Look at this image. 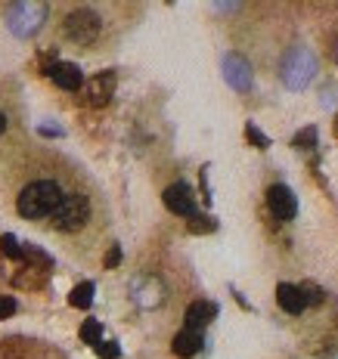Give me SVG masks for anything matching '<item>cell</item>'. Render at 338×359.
Masks as SVG:
<instances>
[{
  "label": "cell",
  "instance_id": "obj_5",
  "mask_svg": "<svg viewBox=\"0 0 338 359\" xmlns=\"http://www.w3.org/2000/svg\"><path fill=\"white\" fill-rule=\"evenodd\" d=\"M100 31H103V19L96 16L90 6H78V10H72L69 16H65V22H63V34L69 37L72 43H78V47H90V43H96Z\"/></svg>",
  "mask_w": 338,
  "mask_h": 359
},
{
  "label": "cell",
  "instance_id": "obj_21",
  "mask_svg": "<svg viewBox=\"0 0 338 359\" xmlns=\"http://www.w3.org/2000/svg\"><path fill=\"white\" fill-rule=\"evenodd\" d=\"M187 229L193 235H208V232H214V229H218V220H214V217H202V214H196L193 220L187 223Z\"/></svg>",
  "mask_w": 338,
  "mask_h": 359
},
{
  "label": "cell",
  "instance_id": "obj_31",
  "mask_svg": "<svg viewBox=\"0 0 338 359\" xmlns=\"http://www.w3.org/2000/svg\"><path fill=\"white\" fill-rule=\"evenodd\" d=\"M332 56H335V62H338V37H335V47H332Z\"/></svg>",
  "mask_w": 338,
  "mask_h": 359
},
{
  "label": "cell",
  "instance_id": "obj_9",
  "mask_svg": "<svg viewBox=\"0 0 338 359\" xmlns=\"http://www.w3.org/2000/svg\"><path fill=\"white\" fill-rule=\"evenodd\" d=\"M115 84H118L115 72H100L96 78H90L87 84H84V102L94 105V109L109 105L112 102V96H115Z\"/></svg>",
  "mask_w": 338,
  "mask_h": 359
},
{
  "label": "cell",
  "instance_id": "obj_7",
  "mask_svg": "<svg viewBox=\"0 0 338 359\" xmlns=\"http://www.w3.org/2000/svg\"><path fill=\"white\" fill-rule=\"evenodd\" d=\"M220 68H224V80L236 93H249L251 90V84H255V72H251V62L245 59L242 53H226L224 62H220Z\"/></svg>",
  "mask_w": 338,
  "mask_h": 359
},
{
  "label": "cell",
  "instance_id": "obj_16",
  "mask_svg": "<svg viewBox=\"0 0 338 359\" xmlns=\"http://www.w3.org/2000/svg\"><path fill=\"white\" fill-rule=\"evenodd\" d=\"M22 263H28V266H41V270H53V257L44 251V248H38V245H22Z\"/></svg>",
  "mask_w": 338,
  "mask_h": 359
},
{
  "label": "cell",
  "instance_id": "obj_13",
  "mask_svg": "<svg viewBox=\"0 0 338 359\" xmlns=\"http://www.w3.org/2000/svg\"><path fill=\"white\" fill-rule=\"evenodd\" d=\"M202 331H193V328H183V331L174 334V340H171V350H174V356L180 359H193L196 353L202 350Z\"/></svg>",
  "mask_w": 338,
  "mask_h": 359
},
{
  "label": "cell",
  "instance_id": "obj_15",
  "mask_svg": "<svg viewBox=\"0 0 338 359\" xmlns=\"http://www.w3.org/2000/svg\"><path fill=\"white\" fill-rule=\"evenodd\" d=\"M276 303H279L286 313H292V316H298V313H304V294H301V288L298 285H288V282H279L276 285Z\"/></svg>",
  "mask_w": 338,
  "mask_h": 359
},
{
  "label": "cell",
  "instance_id": "obj_3",
  "mask_svg": "<svg viewBox=\"0 0 338 359\" xmlns=\"http://www.w3.org/2000/svg\"><path fill=\"white\" fill-rule=\"evenodd\" d=\"M47 12H50V6L41 3V0H19L7 10V28L16 37H34L44 28Z\"/></svg>",
  "mask_w": 338,
  "mask_h": 359
},
{
  "label": "cell",
  "instance_id": "obj_22",
  "mask_svg": "<svg viewBox=\"0 0 338 359\" xmlns=\"http://www.w3.org/2000/svg\"><path fill=\"white\" fill-rule=\"evenodd\" d=\"M81 340H84V344H100V340H103V325H100V319H87V322H84V325H81Z\"/></svg>",
  "mask_w": 338,
  "mask_h": 359
},
{
  "label": "cell",
  "instance_id": "obj_18",
  "mask_svg": "<svg viewBox=\"0 0 338 359\" xmlns=\"http://www.w3.org/2000/svg\"><path fill=\"white\" fill-rule=\"evenodd\" d=\"M292 149H298V152H313V149H317V127L298 130V133L292 136Z\"/></svg>",
  "mask_w": 338,
  "mask_h": 359
},
{
  "label": "cell",
  "instance_id": "obj_26",
  "mask_svg": "<svg viewBox=\"0 0 338 359\" xmlns=\"http://www.w3.org/2000/svg\"><path fill=\"white\" fill-rule=\"evenodd\" d=\"M16 307H19V303H16L10 294H0V322H3V319H10V316L16 313Z\"/></svg>",
  "mask_w": 338,
  "mask_h": 359
},
{
  "label": "cell",
  "instance_id": "obj_14",
  "mask_svg": "<svg viewBox=\"0 0 338 359\" xmlns=\"http://www.w3.org/2000/svg\"><path fill=\"white\" fill-rule=\"evenodd\" d=\"M218 316V303H211V301H196V303H189L187 307V328H193V331H202V328L208 325V322Z\"/></svg>",
  "mask_w": 338,
  "mask_h": 359
},
{
  "label": "cell",
  "instance_id": "obj_25",
  "mask_svg": "<svg viewBox=\"0 0 338 359\" xmlns=\"http://www.w3.org/2000/svg\"><path fill=\"white\" fill-rule=\"evenodd\" d=\"M121 266V245H109L106 257H103V270H118Z\"/></svg>",
  "mask_w": 338,
  "mask_h": 359
},
{
  "label": "cell",
  "instance_id": "obj_4",
  "mask_svg": "<svg viewBox=\"0 0 338 359\" xmlns=\"http://www.w3.org/2000/svg\"><path fill=\"white\" fill-rule=\"evenodd\" d=\"M87 220H90V198L84 192H65L59 208L50 217L53 229H59V232H78V229L87 226Z\"/></svg>",
  "mask_w": 338,
  "mask_h": 359
},
{
  "label": "cell",
  "instance_id": "obj_8",
  "mask_svg": "<svg viewBox=\"0 0 338 359\" xmlns=\"http://www.w3.org/2000/svg\"><path fill=\"white\" fill-rule=\"evenodd\" d=\"M267 208L276 220L288 223V220H295V214H298V198H295V192L288 189V186L273 183L267 189Z\"/></svg>",
  "mask_w": 338,
  "mask_h": 359
},
{
  "label": "cell",
  "instance_id": "obj_27",
  "mask_svg": "<svg viewBox=\"0 0 338 359\" xmlns=\"http://www.w3.org/2000/svg\"><path fill=\"white\" fill-rule=\"evenodd\" d=\"M335 99H338V87H326V90H323V99H319V102H323V105H332Z\"/></svg>",
  "mask_w": 338,
  "mask_h": 359
},
{
  "label": "cell",
  "instance_id": "obj_17",
  "mask_svg": "<svg viewBox=\"0 0 338 359\" xmlns=\"http://www.w3.org/2000/svg\"><path fill=\"white\" fill-rule=\"evenodd\" d=\"M69 303L75 309H87L90 303H94V282L75 285V288H72V294H69Z\"/></svg>",
  "mask_w": 338,
  "mask_h": 359
},
{
  "label": "cell",
  "instance_id": "obj_30",
  "mask_svg": "<svg viewBox=\"0 0 338 359\" xmlns=\"http://www.w3.org/2000/svg\"><path fill=\"white\" fill-rule=\"evenodd\" d=\"M332 133H335V140H338V111H335V121H332Z\"/></svg>",
  "mask_w": 338,
  "mask_h": 359
},
{
  "label": "cell",
  "instance_id": "obj_23",
  "mask_svg": "<svg viewBox=\"0 0 338 359\" xmlns=\"http://www.w3.org/2000/svg\"><path fill=\"white\" fill-rule=\"evenodd\" d=\"M245 140H249L251 142V146H255V149H270V140H267V136H264L261 133V130H257L255 127V124H245Z\"/></svg>",
  "mask_w": 338,
  "mask_h": 359
},
{
  "label": "cell",
  "instance_id": "obj_1",
  "mask_svg": "<svg viewBox=\"0 0 338 359\" xmlns=\"http://www.w3.org/2000/svg\"><path fill=\"white\" fill-rule=\"evenodd\" d=\"M65 192L59 189L53 180H34L16 198V210L25 220H44V217H53V210L59 208Z\"/></svg>",
  "mask_w": 338,
  "mask_h": 359
},
{
  "label": "cell",
  "instance_id": "obj_10",
  "mask_svg": "<svg viewBox=\"0 0 338 359\" xmlns=\"http://www.w3.org/2000/svg\"><path fill=\"white\" fill-rule=\"evenodd\" d=\"M162 202H165V208H168L171 214L187 217V220H193L196 217V195H193V189H189L187 183H171L168 189L162 192Z\"/></svg>",
  "mask_w": 338,
  "mask_h": 359
},
{
  "label": "cell",
  "instance_id": "obj_2",
  "mask_svg": "<svg viewBox=\"0 0 338 359\" xmlns=\"http://www.w3.org/2000/svg\"><path fill=\"white\" fill-rule=\"evenodd\" d=\"M279 78L288 90H304L317 78V56L307 47H288L279 62Z\"/></svg>",
  "mask_w": 338,
  "mask_h": 359
},
{
  "label": "cell",
  "instance_id": "obj_11",
  "mask_svg": "<svg viewBox=\"0 0 338 359\" xmlns=\"http://www.w3.org/2000/svg\"><path fill=\"white\" fill-rule=\"evenodd\" d=\"M47 78L69 93H78L84 87V72L75 65V62H56V65L47 72Z\"/></svg>",
  "mask_w": 338,
  "mask_h": 359
},
{
  "label": "cell",
  "instance_id": "obj_24",
  "mask_svg": "<svg viewBox=\"0 0 338 359\" xmlns=\"http://www.w3.org/2000/svg\"><path fill=\"white\" fill-rule=\"evenodd\" d=\"M94 350H96V356L100 359H118L121 356V347L115 344V340H100Z\"/></svg>",
  "mask_w": 338,
  "mask_h": 359
},
{
  "label": "cell",
  "instance_id": "obj_6",
  "mask_svg": "<svg viewBox=\"0 0 338 359\" xmlns=\"http://www.w3.org/2000/svg\"><path fill=\"white\" fill-rule=\"evenodd\" d=\"M127 291H131V301L137 303L140 309H158L165 303V297H168L165 282L158 276H152V272H140V276H134L131 285H127Z\"/></svg>",
  "mask_w": 338,
  "mask_h": 359
},
{
  "label": "cell",
  "instance_id": "obj_28",
  "mask_svg": "<svg viewBox=\"0 0 338 359\" xmlns=\"http://www.w3.org/2000/svg\"><path fill=\"white\" fill-rule=\"evenodd\" d=\"M41 133H44V136H63V130H59V127H41Z\"/></svg>",
  "mask_w": 338,
  "mask_h": 359
},
{
  "label": "cell",
  "instance_id": "obj_19",
  "mask_svg": "<svg viewBox=\"0 0 338 359\" xmlns=\"http://www.w3.org/2000/svg\"><path fill=\"white\" fill-rule=\"evenodd\" d=\"M0 257H7V260H22V245L16 241V235H10V232L0 235Z\"/></svg>",
  "mask_w": 338,
  "mask_h": 359
},
{
  "label": "cell",
  "instance_id": "obj_20",
  "mask_svg": "<svg viewBox=\"0 0 338 359\" xmlns=\"http://www.w3.org/2000/svg\"><path fill=\"white\" fill-rule=\"evenodd\" d=\"M298 288H301V294H304V303H307V307H319V303L326 301V291L319 288L317 282H301Z\"/></svg>",
  "mask_w": 338,
  "mask_h": 359
},
{
  "label": "cell",
  "instance_id": "obj_12",
  "mask_svg": "<svg viewBox=\"0 0 338 359\" xmlns=\"http://www.w3.org/2000/svg\"><path fill=\"white\" fill-rule=\"evenodd\" d=\"M47 279H50V270L22 263L19 270H16V276H13V288H19V291H41L47 285Z\"/></svg>",
  "mask_w": 338,
  "mask_h": 359
},
{
  "label": "cell",
  "instance_id": "obj_29",
  "mask_svg": "<svg viewBox=\"0 0 338 359\" xmlns=\"http://www.w3.org/2000/svg\"><path fill=\"white\" fill-rule=\"evenodd\" d=\"M3 130H7V115L0 111V133H3Z\"/></svg>",
  "mask_w": 338,
  "mask_h": 359
}]
</instances>
